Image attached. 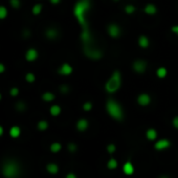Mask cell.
<instances>
[{
	"instance_id": "cell-1",
	"label": "cell",
	"mask_w": 178,
	"mask_h": 178,
	"mask_svg": "<svg viewBox=\"0 0 178 178\" xmlns=\"http://www.w3.org/2000/svg\"><path fill=\"white\" fill-rule=\"evenodd\" d=\"M91 7H92L91 0H78L73 5V14L82 30L89 29L88 21H87V14L89 13Z\"/></svg>"
},
{
	"instance_id": "cell-2",
	"label": "cell",
	"mask_w": 178,
	"mask_h": 178,
	"mask_svg": "<svg viewBox=\"0 0 178 178\" xmlns=\"http://www.w3.org/2000/svg\"><path fill=\"white\" fill-rule=\"evenodd\" d=\"M121 83H123V80H121V71L118 69H114L112 71L111 76L109 77L107 81L105 82V85H104L105 91L107 92L108 94H114V93H116L118 90L121 89Z\"/></svg>"
},
{
	"instance_id": "cell-3",
	"label": "cell",
	"mask_w": 178,
	"mask_h": 178,
	"mask_svg": "<svg viewBox=\"0 0 178 178\" xmlns=\"http://www.w3.org/2000/svg\"><path fill=\"white\" fill-rule=\"evenodd\" d=\"M106 111L108 115L112 117L115 121H123L125 117V112L121 105L118 103L116 100L109 99L106 102Z\"/></svg>"
},
{
	"instance_id": "cell-4",
	"label": "cell",
	"mask_w": 178,
	"mask_h": 178,
	"mask_svg": "<svg viewBox=\"0 0 178 178\" xmlns=\"http://www.w3.org/2000/svg\"><path fill=\"white\" fill-rule=\"evenodd\" d=\"M2 174L5 178H17L20 174V167L15 160H7L2 165Z\"/></svg>"
},
{
	"instance_id": "cell-5",
	"label": "cell",
	"mask_w": 178,
	"mask_h": 178,
	"mask_svg": "<svg viewBox=\"0 0 178 178\" xmlns=\"http://www.w3.org/2000/svg\"><path fill=\"white\" fill-rule=\"evenodd\" d=\"M83 54L87 59L92 61H100L104 57V52H103L102 49L92 46L91 44L83 45Z\"/></svg>"
},
{
	"instance_id": "cell-6",
	"label": "cell",
	"mask_w": 178,
	"mask_h": 178,
	"mask_svg": "<svg viewBox=\"0 0 178 178\" xmlns=\"http://www.w3.org/2000/svg\"><path fill=\"white\" fill-rule=\"evenodd\" d=\"M132 69L134 73L138 74L145 73L147 69H148V62L143 60V59H136L132 63Z\"/></svg>"
},
{
	"instance_id": "cell-7",
	"label": "cell",
	"mask_w": 178,
	"mask_h": 178,
	"mask_svg": "<svg viewBox=\"0 0 178 178\" xmlns=\"http://www.w3.org/2000/svg\"><path fill=\"white\" fill-rule=\"evenodd\" d=\"M107 34L108 36L112 39H117L120 38L121 35V29L117 23L112 22L110 24H108L107 26Z\"/></svg>"
},
{
	"instance_id": "cell-8",
	"label": "cell",
	"mask_w": 178,
	"mask_h": 178,
	"mask_svg": "<svg viewBox=\"0 0 178 178\" xmlns=\"http://www.w3.org/2000/svg\"><path fill=\"white\" fill-rule=\"evenodd\" d=\"M39 56L40 55H39L38 49L35 47H30L26 49L24 58H25V60L27 62H30V63H34V62H36L39 59Z\"/></svg>"
},
{
	"instance_id": "cell-9",
	"label": "cell",
	"mask_w": 178,
	"mask_h": 178,
	"mask_svg": "<svg viewBox=\"0 0 178 178\" xmlns=\"http://www.w3.org/2000/svg\"><path fill=\"white\" fill-rule=\"evenodd\" d=\"M151 102H152L151 95L147 92L139 93L136 98V103L139 106H142V107H147V106H149L150 104H151Z\"/></svg>"
},
{
	"instance_id": "cell-10",
	"label": "cell",
	"mask_w": 178,
	"mask_h": 178,
	"mask_svg": "<svg viewBox=\"0 0 178 178\" xmlns=\"http://www.w3.org/2000/svg\"><path fill=\"white\" fill-rule=\"evenodd\" d=\"M73 67L71 66V64L67 63V62L62 63L58 68V73L63 77H69L70 74H73Z\"/></svg>"
},
{
	"instance_id": "cell-11",
	"label": "cell",
	"mask_w": 178,
	"mask_h": 178,
	"mask_svg": "<svg viewBox=\"0 0 178 178\" xmlns=\"http://www.w3.org/2000/svg\"><path fill=\"white\" fill-rule=\"evenodd\" d=\"M44 37L49 41H55L60 37V32L56 27H47L44 30Z\"/></svg>"
},
{
	"instance_id": "cell-12",
	"label": "cell",
	"mask_w": 178,
	"mask_h": 178,
	"mask_svg": "<svg viewBox=\"0 0 178 178\" xmlns=\"http://www.w3.org/2000/svg\"><path fill=\"white\" fill-rule=\"evenodd\" d=\"M80 39H81V41H82L83 45H89V44H91L92 35H91V33H90L89 29L82 30V32H81V35H80Z\"/></svg>"
},
{
	"instance_id": "cell-13",
	"label": "cell",
	"mask_w": 178,
	"mask_h": 178,
	"mask_svg": "<svg viewBox=\"0 0 178 178\" xmlns=\"http://www.w3.org/2000/svg\"><path fill=\"white\" fill-rule=\"evenodd\" d=\"M171 146V142L167 138H161L157 140V142L155 143V146L154 148L157 150V151H162V150H165L168 149L169 147Z\"/></svg>"
},
{
	"instance_id": "cell-14",
	"label": "cell",
	"mask_w": 178,
	"mask_h": 178,
	"mask_svg": "<svg viewBox=\"0 0 178 178\" xmlns=\"http://www.w3.org/2000/svg\"><path fill=\"white\" fill-rule=\"evenodd\" d=\"M137 44H138V46L140 48L143 49H146L148 48L150 44H151V42H150V39L148 36L146 35H140L138 37V39H137Z\"/></svg>"
},
{
	"instance_id": "cell-15",
	"label": "cell",
	"mask_w": 178,
	"mask_h": 178,
	"mask_svg": "<svg viewBox=\"0 0 178 178\" xmlns=\"http://www.w3.org/2000/svg\"><path fill=\"white\" fill-rule=\"evenodd\" d=\"M143 12L148 16H154V15L157 14L158 8L154 3H147L145 5V8H143Z\"/></svg>"
},
{
	"instance_id": "cell-16",
	"label": "cell",
	"mask_w": 178,
	"mask_h": 178,
	"mask_svg": "<svg viewBox=\"0 0 178 178\" xmlns=\"http://www.w3.org/2000/svg\"><path fill=\"white\" fill-rule=\"evenodd\" d=\"M77 129L80 131V132H84L88 129L89 127V121L86 120V118H80L79 121H77V125H76Z\"/></svg>"
},
{
	"instance_id": "cell-17",
	"label": "cell",
	"mask_w": 178,
	"mask_h": 178,
	"mask_svg": "<svg viewBox=\"0 0 178 178\" xmlns=\"http://www.w3.org/2000/svg\"><path fill=\"white\" fill-rule=\"evenodd\" d=\"M41 99L45 103H51L56 100V94L52 91H44L41 94Z\"/></svg>"
},
{
	"instance_id": "cell-18",
	"label": "cell",
	"mask_w": 178,
	"mask_h": 178,
	"mask_svg": "<svg viewBox=\"0 0 178 178\" xmlns=\"http://www.w3.org/2000/svg\"><path fill=\"white\" fill-rule=\"evenodd\" d=\"M62 112V108L60 105L58 104H54L51 105V107H49V113H51V116H59V115L61 114Z\"/></svg>"
},
{
	"instance_id": "cell-19",
	"label": "cell",
	"mask_w": 178,
	"mask_h": 178,
	"mask_svg": "<svg viewBox=\"0 0 178 178\" xmlns=\"http://www.w3.org/2000/svg\"><path fill=\"white\" fill-rule=\"evenodd\" d=\"M168 73H169V71L168 69L165 68V66H160V67H158L157 69H156L155 71V74H156V77L158 78V79H165L168 76Z\"/></svg>"
},
{
	"instance_id": "cell-20",
	"label": "cell",
	"mask_w": 178,
	"mask_h": 178,
	"mask_svg": "<svg viewBox=\"0 0 178 178\" xmlns=\"http://www.w3.org/2000/svg\"><path fill=\"white\" fill-rule=\"evenodd\" d=\"M15 109H16L17 112H25L27 110V104L24 101H18L15 103Z\"/></svg>"
},
{
	"instance_id": "cell-21",
	"label": "cell",
	"mask_w": 178,
	"mask_h": 178,
	"mask_svg": "<svg viewBox=\"0 0 178 178\" xmlns=\"http://www.w3.org/2000/svg\"><path fill=\"white\" fill-rule=\"evenodd\" d=\"M42 11H43V4L40 3V2H37V3L34 4L32 10H30L34 16H39V15L42 13Z\"/></svg>"
},
{
	"instance_id": "cell-22",
	"label": "cell",
	"mask_w": 178,
	"mask_h": 178,
	"mask_svg": "<svg viewBox=\"0 0 178 178\" xmlns=\"http://www.w3.org/2000/svg\"><path fill=\"white\" fill-rule=\"evenodd\" d=\"M146 137H147V139L153 142V140H155L157 138V131H156L154 128H150V129L146 131Z\"/></svg>"
},
{
	"instance_id": "cell-23",
	"label": "cell",
	"mask_w": 178,
	"mask_h": 178,
	"mask_svg": "<svg viewBox=\"0 0 178 178\" xmlns=\"http://www.w3.org/2000/svg\"><path fill=\"white\" fill-rule=\"evenodd\" d=\"M123 171H124V173L126 175H132L134 173V165H132V162L127 161L126 164L124 165Z\"/></svg>"
},
{
	"instance_id": "cell-24",
	"label": "cell",
	"mask_w": 178,
	"mask_h": 178,
	"mask_svg": "<svg viewBox=\"0 0 178 178\" xmlns=\"http://www.w3.org/2000/svg\"><path fill=\"white\" fill-rule=\"evenodd\" d=\"M10 135L13 138H18L21 135V129L19 126H13L10 129Z\"/></svg>"
},
{
	"instance_id": "cell-25",
	"label": "cell",
	"mask_w": 178,
	"mask_h": 178,
	"mask_svg": "<svg viewBox=\"0 0 178 178\" xmlns=\"http://www.w3.org/2000/svg\"><path fill=\"white\" fill-rule=\"evenodd\" d=\"M24 80H25L26 83L33 84V83L36 82L37 77H36V74L34 73H30H30H25V76H24Z\"/></svg>"
},
{
	"instance_id": "cell-26",
	"label": "cell",
	"mask_w": 178,
	"mask_h": 178,
	"mask_svg": "<svg viewBox=\"0 0 178 178\" xmlns=\"http://www.w3.org/2000/svg\"><path fill=\"white\" fill-rule=\"evenodd\" d=\"M8 16V8L3 4H0V20H5Z\"/></svg>"
},
{
	"instance_id": "cell-27",
	"label": "cell",
	"mask_w": 178,
	"mask_h": 178,
	"mask_svg": "<svg viewBox=\"0 0 178 178\" xmlns=\"http://www.w3.org/2000/svg\"><path fill=\"white\" fill-rule=\"evenodd\" d=\"M48 127H49L48 121H45V120L39 121L38 124H37V128H38V130H40V131H45V130H47Z\"/></svg>"
},
{
	"instance_id": "cell-28",
	"label": "cell",
	"mask_w": 178,
	"mask_h": 178,
	"mask_svg": "<svg viewBox=\"0 0 178 178\" xmlns=\"http://www.w3.org/2000/svg\"><path fill=\"white\" fill-rule=\"evenodd\" d=\"M46 169H47V171H48V173H51L52 175H55V174H57L58 172H59V167H58V165H56V164H48L47 165H46Z\"/></svg>"
},
{
	"instance_id": "cell-29",
	"label": "cell",
	"mask_w": 178,
	"mask_h": 178,
	"mask_svg": "<svg viewBox=\"0 0 178 178\" xmlns=\"http://www.w3.org/2000/svg\"><path fill=\"white\" fill-rule=\"evenodd\" d=\"M124 12L127 15H133L136 12V7L134 4H131V3L130 4H127V5H125Z\"/></svg>"
},
{
	"instance_id": "cell-30",
	"label": "cell",
	"mask_w": 178,
	"mask_h": 178,
	"mask_svg": "<svg viewBox=\"0 0 178 178\" xmlns=\"http://www.w3.org/2000/svg\"><path fill=\"white\" fill-rule=\"evenodd\" d=\"M8 93H10V95L12 96V98H17V96L20 94V89L18 88L17 86H13V87H12V88L10 89Z\"/></svg>"
},
{
	"instance_id": "cell-31",
	"label": "cell",
	"mask_w": 178,
	"mask_h": 178,
	"mask_svg": "<svg viewBox=\"0 0 178 178\" xmlns=\"http://www.w3.org/2000/svg\"><path fill=\"white\" fill-rule=\"evenodd\" d=\"M10 5L14 10H19L22 3H21V0H10Z\"/></svg>"
},
{
	"instance_id": "cell-32",
	"label": "cell",
	"mask_w": 178,
	"mask_h": 178,
	"mask_svg": "<svg viewBox=\"0 0 178 178\" xmlns=\"http://www.w3.org/2000/svg\"><path fill=\"white\" fill-rule=\"evenodd\" d=\"M62 149V145L60 143H52L51 145V151L52 153H57Z\"/></svg>"
},
{
	"instance_id": "cell-33",
	"label": "cell",
	"mask_w": 178,
	"mask_h": 178,
	"mask_svg": "<svg viewBox=\"0 0 178 178\" xmlns=\"http://www.w3.org/2000/svg\"><path fill=\"white\" fill-rule=\"evenodd\" d=\"M82 108H83V110H84V111H86V112L91 111V110H92V108H93V104H92V102H90V101H87V102H85V103H84V104H83Z\"/></svg>"
},
{
	"instance_id": "cell-34",
	"label": "cell",
	"mask_w": 178,
	"mask_h": 178,
	"mask_svg": "<svg viewBox=\"0 0 178 178\" xmlns=\"http://www.w3.org/2000/svg\"><path fill=\"white\" fill-rule=\"evenodd\" d=\"M107 167H108V169H110V170H113V169L117 168L116 159H114V158H110V159H109L108 162H107Z\"/></svg>"
},
{
	"instance_id": "cell-35",
	"label": "cell",
	"mask_w": 178,
	"mask_h": 178,
	"mask_svg": "<svg viewBox=\"0 0 178 178\" xmlns=\"http://www.w3.org/2000/svg\"><path fill=\"white\" fill-rule=\"evenodd\" d=\"M59 90H60L62 94H67V93L70 91V88L67 84H62V85L59 87Z\"/></svg>"
},
{
	"instance_id": "cell-36",
	"label": "cell",
	"mask_w": 178,
	"mask_h": 178,
	"mask_svg": "<svg viewBox=\"0 0 178 178\" xmlns=\"http://www.w3.org/2000/svg\"><path fill=\"white\" fill-rule=\"evenodd\" d=\"M21 35H22V38L23 39H29L32 37V32L29 30V29H25L22 30V33H21Z\"/></svg>"
},
{
	"instance_id": "cell-37",
	"label": "cell",
	"mask_w": 178,
	"mask_h": 178,
	"mask_svg": "<svg viewBox=\"0 0 178 178\" xmlns=\"http://www.w3.org/2000/svg\"><path fill=\"white\" fill-rule=\"evenodd\" d=\"M115 150H116V147H115V145H113V143H109L107 146V151H108V153H110V154L114 153Z\"/></svg>"
},
{
	"instance_id": "cell-38",
	"label": "cell",
	"mask_w": 178,
	"mask_h": 178,
	"mask_svg": "<svg viewBox=\"0 0 178 178\" xmlns=\"http://www.w3.org/2000/svg\"><path fill=\"white\" fill-rule=\"evenodd\" d=\"M77 149H78V147L76 143H68V150H69L70 152H76Z\"/></svg>"
},
{
	"instance_id": "cell-39",
	"label": "cell",
	"mask_w": 178,
	"mask_h": 178,
	"mask_svg": "<svg viewBox=\"0 0 178 178\" xmlns=\"http://www.w3.org/2000/svg\"><path fill=\"white\" fill-rule=\"evenodd\" d=\"M172 125H173V127L175 129L178 130V115L173 117V120H172Z\"/></svg>"
},
{
	"instance_id": "cell-40",
	"label": "cell",
	"mask_w": 178,
	"mask_h": 178,
	"mask_svg": "<svg viewBox=\"0 0 178 178\" xmlns=\"http://www.w3.org/2000/svg\"><path fill=\"white\" fill-rule=\"evenodd\" d=\"M171 32L174 34V35H176L178 37V24L177 25H173L171 27Z\"/></svg>"
},
{
	"instance_id": "cell-41",
	"label": "cell",
	"mask_w": 178,
	"mask_h": 178,
	"mask_svg": "<svg viewBox=\"0 0 178 178\" xmlns=\"http://www.w3.org/2000/svg\"><path fill=\"white\" fill-rule=\"evenodd\" d=\"M5 70H7V67H5V65L2 63V62H0V74L4 73Z\"/></svg>"
},
{
	"instance_id": "cell-42",
	"label": "cell",
	"mask_w": 178,
	"mask_h": 178,
	"mask_svg": "<svg viewBox=\"0 0 178 178\" xmlns=\"http://www.w3.org/2000/svg\"><path fill=\"white\" fill-rule=\"evenodd\" d=\"M48 1H49V3L52 4V5H58V4L61 3L62 0H48Z\"/></svg>"
},
{
	"instance_id": "cell-43",
	"label": "cell",
	"mask_w": 178,
	"mask_h": 178,
	"mask_svg": "<svg viewBox=\"0 0 178 178\" xmlns=\"http://www.w3.org/2000/svg\"><path fill=\"white\" fill-rule=\"evenodd\" d=\"M65 178H77V176L73 173H69V174L66 175V177H65Z\"/></svg>"
},
{
	"instance_id": "cell-44",
	"label": "cell",
	"mask_w": 178,
	"mask_h": 178,
	"mask_svg": "<svg viewBox=\"0 0 178 178\" xmlns=\"http://www.w3.org/2000/svg\"><path fill=\"white\" fill-rule=\"evenodd\" d=\"M3 133H4V129H3V127L0 125V136L3 135Z\"/></svg>"
},
{
	"instance_id": "cell-45",
	"label": "cell",
	"mask_w": 178,
	"mask_h": 178,
	"mask_svg": "<svg viewBox=\"0 0 178 178\" xmlns=\"http://www.w3.org/2000/svg\"><path fill=\"white\" fill-rule=\"evenodd\" d=\"M1 100H2V93L0 92V102H1Z\"/></svg>"
},
{
	"instance_id": "cell-46",
	"label": "cell",
	"mask_w": 178,
	"mask_h": 178,
	"mask_svg": "<svg viewBox=\"0 0 178 178\" xmlns=\"http://www.w3.org/2000/svg\"><path fill=\"white\" fill-rule=\"evenodd\" d=\"M113 1H115V2H117V1H120V0H113Z\"/></svg>"
},
{
	"instance_id": "cell-47",
	"label": "cell",
	"mask_w": 178,
	"mask_h": 178,
	"mask_svg": "<svg viewBox=\"0 0 178 178\" xmlns=\"http://www.w3.org/2000/svg\"><path fill=\"white\" fill-rule=\"evenodd\" d=\"M160 178H168V177H165V176H162V177H160Z\"/></svg>"
}]
</instances>
